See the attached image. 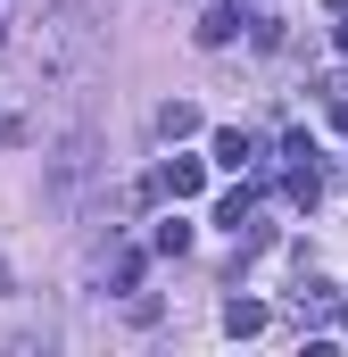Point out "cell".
<instances>
[{"label": "cell", "instance_id": "obj_3", "mask_svg": "<svg viewBox=\"0 0 348 357\" xmlns=\"http://www.w3.org/2000/svg\"><path fill=\"white\" fill-rule=\"evenodd\" d=\"M207 150H216V167H224V175H249V167L265 158V150H258V133H241V125H224Z\"/></svg>", "mask_w": 348, "mask_h": 357}, {"label": "cell", "instance_id": "obj_9", "mask_svg": "<svg viewBox=\"0 0 348 357\" xmlns=\"http://www.w3.org/2000/svg\"><path fill=\"white\" fill-rule=\"evenodd\" d=\"M332 50H340V59H348V8H340V25H332Z\"/></svg>", "mask_w": 348, "mask_h": 357}, {"label": "cell", "instance_id": "obj_11", "mask_svg": "<svg viewBox=\"0 0 348 357\" xmlns=\"http://www.w3.org/2000/svg\"><path fill=\"white\" fill-rule=\"evenodd\" d=\"M0 42H8V25H0Z\"/></svg>", "mask_w": 348, "mask_h": 357}, {"label": "cell", "instance_id": "obj_7", "mask_svg": "<svg viewBox=\"0 0 348 357\" xmlns=\"http://www.w3.org/2000/svg\"><path fill=\"white\" fill-rule=\"evenodd\" d=\"M224 333H232V341L265 333V299H224Z\"/></svg>", "mask_w": 348, "mask_h": 357}, {"label": "cell", "instance_id": "obj_1", "mask_svg": "<svg viewBox=\"0 0 348 357\" xmlns=\"http://www.w3.org/2000/svg\"><path fill=\"white\" fill-rule=\"evenodd\" d=\"M91 167H100V150H91V133H67V142L50 150V167H42V191H50V199L67 208V199H75V191L91 183Z\"/></svg>", "mask_w": 348, "mask_h": 357}, {"label": "cell", "instance_id": "obj_5", "mask_svg": "<svg viewBox=\"0 0 348 357\" xmlns=\"http://www.w3.org/2000/svg\"><path fill=\"white\" fill-rule=\"evenodd\" d=\"M216 225H224L232 241H258V199H249V191H224V199H216Z\"/></svg>", "mask_w": 348, "mask_h": 357}, {"label": "cell", "instance_id": "obj_10", "mask_svg": "<svg viewBox=\"0 0 348 357\" xmlns=\"http://www.w3.org/2000/svg\"><path fill=\"white\" fill-rule=\"evenodd\" d=\"M0 299H8V266H0Z\"/></svg>", "mask_w": 348, "mask_h": 357}, {"label": "cell", "instance_id": "obj_6", "mask_svg": "<svg viewBox=\"0 0 348 357\" xmlns=\"http://www.w3.org/2000/svg\"><path fill=\"white\" fill-rule=\"evenodd\" d=\"M150 125H158V142H191V133H199V125H207V116H199V108H191V100H166V108H158V116H150Z\"/></svg>", "mask_w": 348, "mask_h": 357}, {"label": "cell", "instance_id": "obj_8", "mask_svg": "<svg viewBox=\"0 0 348 357\" xmlns=\"http://www.w3.org/2000/svg\"><path fill=\"white\" fill-rule=\"evenodd\" d=\"M150 250H158V258H182V250H191V225H174V216H166V225L150 233Z\"/></svg>", "mask_w": 348, "mask_h": 357}, {"label": "cell", "instance_id": "obj_12", "mask_svg": "<svg viewBox=\"0 0 348 357\" xmlns=\"http://www.w3.org/2000/svg\"><path fill=\"white\" fill-rule=\"evenodd\" d=\"M340 324H348V307H340Z\"/></svg>", "mask_w": 348, "mask_h": 357}, {"label": "cell", "instance_id": "obj_4", "mask_svg": "<svg viewBox=\"0 0 348 357\" xmlns=\"http://www.w3.org/2000/svg\"><path fill=\"white\" fill-rule=\"evenodd\" d=\"M158 191H166V199H199V183H207V167H199V158H166V167H158Z\"/></svg>", "mask_w": 348, "mask_h": 357}, {"label": "cell", "instance_id": "obj_2", "mask_svg": "<svg viewBox=\"0 0 348 357\" xmlns=\"http://www.w3.org/2000/svg\"><path fill=\"white\" fill-rule=\"evenodd\" d=\"M241 25H249V0H216V8L199 17V50H224Z\"/></svg>", "mask_w": 348, "mask_h": 357}]
</instances>
